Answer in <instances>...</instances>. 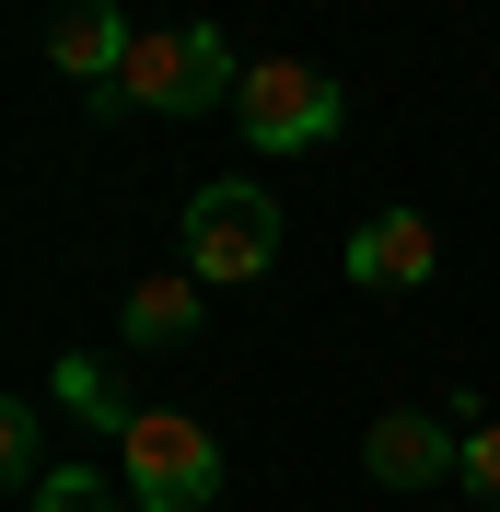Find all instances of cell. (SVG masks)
<instances>
[{"label":"cell","instance_id":"obj_12","mask_svg":"<svg viewBox=\"0 0 500 512\" xmlns=\"http://www.w3.org/2000/svg\"><path fill=\"white\" fill-rule=\"evenodd\" d=\"M454 489L500 512V419H466V466H454Z\"/></svg>","mask_w":500,"mask_h":512},{"label":"cell","instance_id":"obj_3","mask_svg":"<svg viewBox=\"0 0 500 512\" xmlns=\"http://www.w3.org/2000/svg\"><path fill=\"white\" fill-rule=\"evenodd\" d=\"M233 128H245L256 152H314L326 128H349V82L314 59H256L233 82Z\"/></svg>","mask_w":500,"mask_h":512},{"label":"cell","instance_id":"obj_11","mask_svg":"<svg viewBox=\"0 0 500 512\" xmlns=\"http://www.w3.org/2000/svg\"><path fill=\"white\" fill-rule=\"evenodd\" d=\"M0 478L12 489L47 478V408H0Z\"/></svg>","mask_w":500,"mask_h":512},{"label":"cell","instance_id":"obj_4","mask_svg":"<svg viewBox=\"0 0 500 512\" xmlns=\"http://www.w3.org/2000/svg\"><path fill=\"white\" fill-rule=\"evenodd\" d=\"M268 256H280V198H256V187H198L187 198V268L210 291L268 280Z\"/></svg>","mask_w":500,"mask_h":512},{"label":"cell","instance_id":"obj_10","mask_svg":"<svg viewBox=\"0 0 500 512\" xmlns=\"http://www.w3.org/2000/svg\"><path fill=\"white\" fill-rule=\"evenodd\" d=\"M24 512H140V501H128V478H105V466H47V478L24 489Z\"/></svg>","mask_w":500,"mask_h":512},{"label":"cell","instance_id":"obj_2","mask_svg":"<svg viewBox=\"0 0 500 512\" xmlns=\"http://www.w3.org/2000/svg\"><path fill=\"white\" fill-rule=\"evenodd\" d=\"M117 478L140 512H210L221 501V431L198 408H140L117 443Z\"/></svg>","mask_w":500,"mask_h":512},{"label":"cell","instance_id":"obj_7","mask_svg":"<svg viewBox=\"0 0 500 512\" xmlns=\"http://www.w3.org/2000/svg\"><path fill=\"white\" fill-rule=\"evenodd\" d=\"M128 47H140V24H128L117 0H70L59 24H47V70H70V82H105V94H117Z\"/></svg>","mask_w":500,"mask_h":512},{"label":"cell","instance_id":"obj_6","mask_svg":"<svg viewBox=\"0 0 500 512\" xmlns=\"http://www.w3.org/2000/svg\"><path fill=\"white\" fill-rule=\"evenodd\" d=\"M431 268H442V222L431 210H384V222L349 233V280L361 291H419Z\"/></svg>","mask_w":500,"mask_h":512},{"label":"cell","instance_id":"obj_5","mask_svg":"<svg viewBox=\"0 0 500 512\" xmlns=\"http://www.w3.org/2000/svg\"><path fill=\"white\" fill-rule=\"evenodd\" d=\"M454 466H466V431L431 419V408H384L373 431H361V478L373 489H442Z\"/></svg>","mask_w":500,"mask_h":512},{"label":"cell","instance_id":"obj_1","mask_svg":"<svg viewBox=\"0 0 500 512\" xmlns=\"http://www.w3.org/2000/svg\"><path fill=\"white\" fill-rule=\"evenodd\" d=\"M233 82L245 70H233V35L221 24H163V35L128 47L105 105H128V117H210V105H233Z\"/></svg>","mask_w":500,"mask_h":512},{"label":"cell","instance_id":"obj_8","mask_svg":"<svg viewBox=\"0 0 500 512\" xmlns=\"http://www.w3.org/2000/svg\"><path fill=\"white\" fill-rule=\"evenodd\" d=\"M198 291H210V280H198V268H152V280H140V291H128V350H175V338H198Z\"/></svg>","mask_w":500,"mask_h":512},{"label":"cell","instance_id":"obj_9","mask_svg":"<svg viewBox=\"0 0 500 512\" xmlns=\"http://www.w3.org/2000/svg\"><path fill=\"white\" fill-rule=\"evenodd\" d=\"M47 396H59L82 431H105V443H128V419H140V396H128L117 373H105L94 350H59V373H47Z\"/></svg>","mask_w":500,"mask_h":512}]
</instances>
